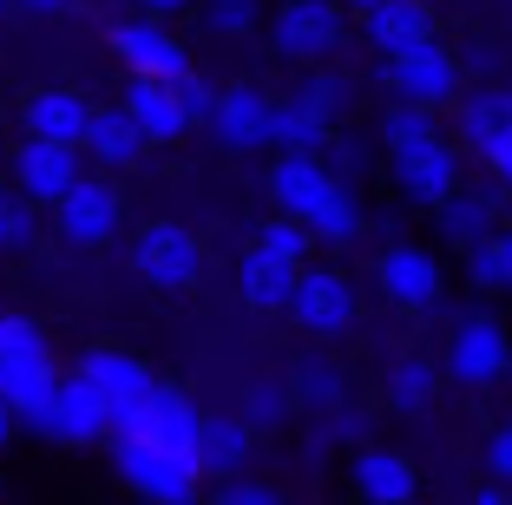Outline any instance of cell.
<instances>
[{"instance_id": "obj_16", "label": "cell", "mask_w": 512, "mask_h": 505, "mask_svg": "<svg viewBox=\"0 0 512 505\" xmlns=\"http://www.w3.org/2000/svg\"><path fill=\"white\" fill-rule=\"evenodd\" d=\"M20 125L33 138H66V145H86V125H92V99L79 86H33L20 99Z\"/></svg>"}, {"instance_id": "obj_25", "label": "cell", "mask_w": 512, "mask_h": 505, "mask_svg": "<svg viewBox=\"0 0 512 505\" xmlns=\"http://www.w3.org/2000/svg\"><path fill=\"white\" fill-rule=\"evenodd\" d=\"M506 132H512V92H473V99L460 105V145H473L480 158Z\"/></svg>"}, {"instance_id": "obj_1", "label": "cell", "mask_w": 512, "mask_h": 505, "mask_svg": "<svg viewBox=\"0 0 512 505\" xmlns=\"http://www.w3.org/2000/svg\"><path fill=\"white\" fill-rule=\"evenodd\" d=\"M20 427H33L40 440H53V446H99V440H112V427H119V407L106 401V387H99V381H86V374L73 368L40 407L20 414Z\"/></svg>"}, {"instance_id": "obj_44", "label": "cell", "mask_w": 512, "mask_h": 505, "mask_svg": "<svg viewBox=\"0 0 512 505\" xmlns=\"http://www.w3.org/2000/svg\"><path fill=\"white\" fill-rule=\"evenodd\" d=\"M486 164H493V171H499V184H512V132L499 138L493 151H486Z\"/></svg>"}, {"instance_id": "obj_5", "label": "cell", "mask_w": 512, "mask_h": 505, "mask_svg": "<svg viewBox=\"0 0 512 505\" xmlns=\"http://www.w3.org/2000/svg\"><path fill=\"white\" fill-rule=\"evenodd\" d=\"M125 256H132V269L151 289H165V296H178V289H191L197 276H204V243H197L184 223H171V217L138 223Z\"/></svg>"}, {"instance_id": "obj_7", "label": "cell", "mask_w": 512, "mask_h": 505, "mask_svg": "<svg viewBox=\"0 0 512 505\" xmlns=\"http://www.w3.org/2000/svg\"><path fill=\"white\" fill-rule=\"evenodd\" d=\"M381 79H388L394 99H414V105H453L460 99V60L440 46V33H427V40L388 53Z\"/></svg>"}, {"instance_id": "obj_43", "label": "cell", "mask_w": 512, "mask_h": 505, "mask_svg": "<svg viewBox=\"0 0 512 505\" xmlns=\"http://www.w3.org/2000/svg\"><path fill=\"white\" fill-rule=\"evenodd\" d=\"M20 14H40V20H53V14H73L79 0H14Z\"/></svg>"}, {"instance_id": "obj_47", "label": "cell", "mask_w": 512, "mask_h": 505, "mask_svg": "<svg viewBox=\"0 0 512 505\" xmlns=\"http://www.w3.org/2000/svg\"><path fill=\"white\" fill-rule=\"evenodd\" d=\"M499 243H506V289H512V230H506V237H499Z\"/></svg>"}, {"instance_id": "obj_46", "label": "cell", "mask_w": 512, "mask_h": 505, "mask_svg": "<svg viewBox=\"0 0 512 505\" xmlns=\"http://www.w3.org/2000/svg\"><path fill=\"white\" fill-rule=\"evenodd\" d=\"M348 14H368V7H381V0H342Z\"/></svg>"}, {"instance_id": "obj_24", "label": "cell", "mask_w": 512, "mask_h": 505, "mask_svg": "<svg viewBox=\"0 0 512 505\" xmlns=\"http://www.w3.org/2000/svg\"><path fill=\"white\" fill-rule=\"evenodd\" d=\"M276 145L283 151H322V145H335V119H322L302 92H289V99H276Z\"/></svg>"}, {"instance_id": "obj_2", "label": "cell", "mask_w": 512, "mask_h": 505, "mask_svg": "<svg viewBox=\"0 0 512 505\" xmlns=\"http://www.w3.org/2000/svg\"><path fill=\"white\" fill-rule=\"evenodd\" d=\"M106 446H112V473H119V486H132L138 499L191 505L197 492H204V466L184 460V453H171V446L138 440V433H112Z\"/></svg>"}, {"instance_id": "obj_8", "label": "cell", "mask_w": 512, "mask_h": 505, "mask_svg": "<svg viewBox=\"0 0 512 505\" xmlns=\"http://www.w3.org/2000/svg\"><path fill=\"white\" fill-rule=\"evenodd\" d=\"M355 315H362V302H355V283H348L342 269H309V263H302L296 302H289V322H296L302 335L335 342V335L355 328Z\"/></svg>"}, {"instance_id": "obj_36", "label": "cell", "mask_w": 512, "mask_h": 505, "mask_svg": "<svg viewBox=\"0 0 512 505\" xmlns=\"http://www.w3.org/2000/svg\"><path fill=\"white\" fill-rule=\"evenodd\" d=\"M296 92H302L309 105H316L322 119H342L348 105H355V79H348V73H329V60H322V66H316L309 79H302Z\"/></svg>"}, {"instance_id": "obj_45", "label": "cell", "mask_w": 512, "mask_h": 505, "mask_svg": "<svg viewBox=\"0 0 512 505\" xmlns=\"http://www.w3.org/2000/svg\"><path fill=\"white\" fill-rule=\"evenodd\" d=\"M14 427H20V407H14V401H7V394H0V446L14 440Z\"/></svg>"}, {"instance_id": "obj_48", "label": "cell", "mask_w": 512, "mask_h": 505, "mask_svg": "<svg viewBox=\"0 0 512 505\" xmlns=\"http://www.w3.org/2000/svg\"><path fill=\"white\" fill-rule=\"evenodd\" d=\"M7 7H14V0H0V14H7Z\"/></svg>"}, {"instance_id": "obj_50", "label": "cell", "mask_w": 512, "mask_h": 505, "mask_svg": "<svg viewBox=\"0 0 512 505\" xmlns=\"http://www.w3.org/2000/svg\"><path fill=\"white\" fill-rule=\"evenodd\" d=\"M506 381H512V368H506Z\"/></svg>"}, {"instance_id": "obj_23", "label": "cell", "mask_w": 512, "mask_h": 505, "mask_svg": "<svg viewBox=\"0 0 512 505\" xmlns=\"http://www.w3.org/2000/svg\"><path fill=\"white\" fill-rule=\"evenodd\" d=\"M362 27H368V46L388 60V53H401V46L434 33V7H427V0H381V7L362 14Z\"/></svg>"}, {"instance_id": "obj_28", "label": "cell", "mask_w": 512, "mask_h": 505, "mask_svg": "<svg viewBox=\"0 0 512 505\" xmlns=\"http://www.w3.org/2000/svg\"><path fill=\"white\" fill-rule=\"evenodd\" d=\"M440 381H447V368H434L427 355H401V361L388 368V381H381V387H388V407L414 414V407H427V401L440 394Z\"/></svg>"}, {"instance_id": "obj_21", "label": "cell", "mask_w": 512, "mask_h": 505, "mask_svg": "<svg viewBox=\"0 0 512 505\" xmlns=\"http://www.w3.org/2000/svg\"><path fill=\"white\" fill-rule=\"evenodd\" d=\"M296 283H302V263L270 256V250H250V256H243V269H237V289H243V302H250L256 315H289Z\"/></svg>"}, {"instance_id": "obj_27", "label": "cell", "mask_w": 512, "mask_h": 505, "mask_svg": "<svg viewBox=\"0 0 512 505\" xmlns=\"http://www.w3.org/2000/svg\"><path fill=\"white\" fill-rule=\"evenodd\" d=\"M66 374H60V361L53 355H27V361H0V394L27 414V407H40L53 387H60Z\"/></svg>"}, {"instance_id": "obj_26", "label": "cell", "mask_w": 512, "mask_h": 505, "mask_svg": "<svg viewBox=\"0 0 512 505\" xmlns=\"http://www.w3.org/2000/svg\"><path fill=\"white\" fill-rule=\"evenodd\" d=\"M440 138V105H414V99H394L388 112H381V145L394 151H421Z\"/></svg>"}, {"instance_id": "obj_29", "label": "cell", "mask_w": 512, "mask_h": 505, "mask_svg": "<svg viewBox=\"0 0 512 505\" xmlns=\"http://www.w3.org/2000/svg\"><path fill=\"white\" fill-rule=\"evenodd\" d=\"M440 217V237L460 243V250H473L480 237H493V197H473V191H453L447 204L434 210Z\"/></svg>"}, {"instance_id": "obj_10", "label": "cell", "mask_w": 512, "mask_h": 505, "mask_svg": "<svg viewBox=\"0 0 512 505\" xmlns=\"http://www.w3.org/2000/svg\"><path fill=\"white\" fill-rule=\"evenodd\" d=\"M447 381H460V387H493V381H506V368H512V335L493 322V315H467V322L447 335Z\"/></svg>"}, {"instance_id": "obj_39", "label": "cell", "mask_w": 512, "mask_h": 505, "mask_svg": "<svg viewBox=\"0 0 512 505\" xmlns=\"http://www.w3.org/2000/svg\"><path fill=\"white\" fill-rule=\"evenodd\" d=\"M178 92H184V112H191V125H211V112H217V99H224V86H211V79L191 66V73L178 79Z\"/></svg>"}, {"instance_id": "obj_3", "label": "cell", "mask_w": 512, "mask_h": 505, "mask_svg": "<svg viewBox=\"0 0 512 505\" xmlns=\"http://www.w3.org/2000/svg\"><path fill=\"white\" fill-rule=\"evenodd\" d=\"M348 40V7L342 0H283L270 14V46L276 60L296 66H322L335 60V46Z\"/></svg>"}, {"instance_id": "obj_31", "label": "cell", "mask_w": 512, "mask_h": 505, "mask_svg": "<svg viewBox=\"0 0 512 505\" xmlns=\"http://www.w3.org/2000/svg\"><path fill=\"white\" fill-rule=\"evenodd\" d=\"M237 414L250 420L256 433H276V427H289V414H296V387L289 381H250Z\"/></svg>"}, {"instance_id": "obj_42", "label": "cell", "mask_w": 512, "mask_h": 505, "mask_svg": "<svg viewBox=\"0 0 512 505\" xmlns=\"http://www.w3.org/2000/svg\"><path fill=\"white\" fill-rule=\"evenodd\" d=\"M132 7H145V14H158V20H184V14H197V0H132Z\"/></svg>"}, {"instance_id": "obj_9", "label": "cell", "mask_w": 512, "mask_h": 505, "mask_svg": "<svg viewBox=\"0 0 512 505\" xmlns=\"http://www.w3.org/2000/svg\"><path fill=\"white\" fill-rule=\"evenodd\" d=\"M112 433H138V440H158V446H171V453H184V460H197V433H204V414L191 407V394H178V387L158 381L138 407H125Z\"/></svg>"}, {"instance_id": "obj_4", "label": "cell", "mask_w": 512, "mask_h": 505, "mask_svg": "<svg viewBox=\"0 0 512 505\" xmlns=\"http://www.w3.org/2000/svg\"><path fill=\"white\" fill-rule=\"evenodd\" d=\"M119 223H125V197H119V178H112V171H86V178L53 204V230H60V243H73V250H106V243L119 237Z\"/></svg>"}, {"instance_id": "obj_18", "label": "cell", "mask_w": 512, "mask_h": 505, "mask_svg": "<svg viewBox=\"0 0 512 505\" xmlns=\"http://www.w3.org/2000/svg\"><path fill=\"white\" fill-rule=\"evenodd\" d=\"M79 374L106 387V401L119 407V414H125V407H138V401L151 394V387H158V374H151L145 361H138V355H125V348H112V342L79 348Z\"/></svg>"}, {"instance_id": "obj_13", "label": "cell", "mask_w": 512, "mask_h": 505, "mask_svg": "<svg viewBox=\"0 0 512 505\" xmlns=\"http://www.w3.org/2000/svg\"><path fill=\"white\" fill-rule=\"evenodd\" d=\"M388 171H394V191H401L407 204H421V210H440L460 191V151H453L447 138H434V145H421V151H394Z\"/></svg>"}, {"instance_id": "obj_30", "label": "cell", "mask_w": 512, "mask_h": 505, "mask_svg": "<svg viewBox=\"0 0 512 505\" xmlns=\"http://www.w3.org/2000/svg\"><path fill=\"white\" fill-rule=\"evenodd\" d=\"M33 237H40V204L20 184H7L0 191V256H27Z\"/></svg>"}, {"instance_id": "obj_22", "label": "cell", "mask_w": 512, "mask_h": 505, "mask_svg": "<svg viewBox=\"0 0 512 505\" xmlns=\"http://www.w3.org/2000/svg\"><path fill=\"white\" fill-rule=\"evenodd\" d=\"M250 446H256V427L243 414H204V433H197V466L204 479H230L250 466Z\"/></svg>"}, {"instance_id": "obj_33", "label": "cell", "mask_w": 512, "mask_h": 505, "mask_svg": "<svg viewBox=\"0 0 512 505\" xmlns=\"http://www.w3.org/2000/svg\"><path fill=\"white\" fill-rule=\"evenodd\" d=\"M197 20L211 40H250L263 27V0H197Z\"/></svg>"}, {"instance_id": "obj_49", "label": "cell", "mask_w": 512, "mask_h": 505, "mask_svg": "<svg viewBox=\"0 0 512 505\" xmlns=\"http://www.w3.org/2000/svg\"><path fill=\"white\" fill-rule=\"evenodd\" d=\"M0 492H7V479H0Z\"/></svg>"}, {"instance_id": "obj_37", "label": "cell", "mask_w": 512, "mask_h": 505, "mask_svg": "<svg viewBox=\"0 0 512 505\" xmlns=\"http://www.w3.org/2000/svg\"><path fill=\"white\" fill-rule=\"evenodd\" d=\"M27 355H53L46 328L33 315H0V361H27Z\"/></svg>"}, {"instance_id": "obj_6", "label": "cell", "mask_w": 512, "mask_h": 505, "mask_svg": "<svg viewBox=\"0 0 512 505\" xmlns=\"http://www.w3.org/2000/svg\"><path fill=\"white\" fill-rule=\"evenodd\" d=\"M106 46L119 53L125 73H151V79H184L191 73V46L178 40V20H158V14H125L106 27Z\"/></svg>"}, {"instance_id": "obj_40", "label": "cell", "mask_w": 512, "mask_h": 505, "mask_svg": "<svg viewBox=\"0 0 512 505\" xmlns=\"http://www.w3.org/2000/svg\"><path fill=\"white\" fill-rule=\"evenodd\" d=\"M217 499H230V505H270V499H276V486H263V479H243V473H230V479H217Z\"/></svg>"}, {"instance_id": "obj_15", "label": "cell", "mask_w": 512, "mask_h": 505, "mask_svg": "<svg viewBox=\"0 0 512 505\" xmlns=\"http://www.w3.org/2000/svg\"><path fill=\"white\" fill-rule=\"evenodd\" d=\"M119 105L132 112L138 125H145L151 145H178L184 132H191V112H184V92L178 79H151V73H132L119 92Z\"/></svg>"}, {"instance_id": "obj_34", "label": "cell", "mask_w": 512, "mask_h": 505, "mask_svg": "<svg viewBox=\"0 0 512 505\" xmlns=\"http://www.w3.org/2000/svg\"><path fill=\"white\" fill-rule=\"evenodd\" d=\"M256 250L270 256H289V263H302V256L316 250V230H309V217H289V210H276L263 230H256Z\"/></svg>"}, {"instance_id": "obj_17", "label": "cell", "mask_w": 512, "mask_h": 505, "mask_svg": "<svg viewBox=\"0 0 512 505\" xmlns=\"http://www.w3.org/2000/svg\"><path fill=\"white\" fill-rule=\"evenodd\" d=\"M335 171L322 164V151H283V158L270 164V197L276 210H289V217H316V204L335 191Z\"/></svg>"}, {"instance_id": "obj_41", "label": "cell", "mask_w": 512, "mask_h": 505, "mask_svg": "<svg viewBox=\"0 0 512 505\" xmlns=\"http://www.w3.org/2000/svg\"><path fill=\"white\" fill-rule=\"evenodd\" d=\"M486 466H493V479H506L512 486V420H499L493 440H486Z\"/></svg>"}, {"instance_id": "obj_32", "label": "cell", "mask_w": 512, "mask_h": 505, "mask_svg": "<svg viewBox=\"0 0 512 505\" xmlns=\"http://www.w3.org/2000/svg\"><path fill=\"white\" fill-rule=\"evenodd\" d=\"M309 230H316V243H329V250H335V243H355V237H362V204H355V191L335 184V191L316 204Z\"/></svg>"}, {"instance_id": "obj_14", "label": "cell", "mask_w": 512, "mask_h": 505, "mask_svg": "<svg viewBox=\"0 0 512 505\" xmlns=\"http://www.w3.org/2000/svg\"><path fill=\"white\" fill-rule=\"evenodd\" d=\"M375 283H381V302H394V309H434L440 302V263L434 250H421V243H394V250L375 256Z\"/></svg>"}, {"instance_id": "obj_20", "label": "cell", "mask_w": 512, "mask_h": 505, "mask_svg": "<svg viewBox=\"0 0 512 505\" xmlns=\"http://www.w3.org/2000/svg\"><path fill=\"white\" fill-rule=\"evenodd\" d=\"M348 479H355V499H368V505H407L414 492H421L414 460H407V453H394V446H362Z\"/></svg>"}, {"instance_id": "obj_11", "label": "cell", "mask_w": 512, "mask_h": 505, "mask_svg": "<svg viewBox=\"0 0 512 505\" xmlns=\"http://www.w3.org/2000/svg\"><path fill=\"white\" fill-rule=\"evenodd\" d=\"M79 178H86V145H66V138H33L27 132V145L14 151V184L40 210H53Z\"/></svg>"}, {"instance_id": "obj_19", "label": "cell", "mask_w": 512, "mask_h": 505, "mask_svg": "<svg viewBox=\"0 0 512 505\" xmlns=\"http://www.w3.org/2000/svg\"><path fill=\"white\" fill-rule=\"evenodd\" d=\"M145 125L132 119V112H125V105H92V125H86V158L99 164V171H112V178H119V171H132L138 158H145Z\"/></svg>"}, {"instance_id": "obj_35", "label": "cell", "mask_w": 512, "mask_h": 505, "mask_svg": "<svg viewBox=\"0 0 512 505\" xmlns=\"http://www.w3.org/2000/svg\"><path fill=\"white\" fill-rule=\"evenodd\" d=\"M289 387H296V407H316V414L342 407V374H335L329 361H302V368L289 374Z\"/></svg>"}, {"instance_id": "obj_12", "label": "cell", "mask_w": 512, "mask_h": 505, "mask_svg": "<svg viewBox=\"0 0 512 505\" xmlns=\"http://www.w3.org/2000/svg\"><path fill=\"white\" fill-rule=\"evenodd\" d=\"M211 138L224 151H270L276 145V99L263 86H224V99H217L211 112Z\"/></svg>"}, {"instance_id": "obj_38", "label": "cell", "mask_w": 512, "mask_h": 505, "mask_svg": "<svg viewBox=\"0 0 512 505\" xmlns=\"http://www.w3.org/2000/svg\"><path fill=\"white\" fill-rule=\"evenodd\" d=\"M467 276L480 289H506V243H499V237H480L467 250Z\"/></svg>"}]
</instances>
